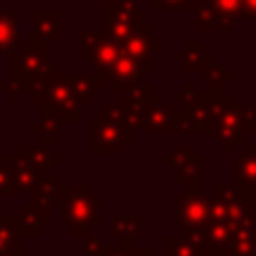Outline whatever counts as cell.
<instances>
[{"label": "cell", "instance_id": "3957f363", "mask_svg": "<svg viewBox=\"0 0 256 256\" xmlns=\"http://www.w3.org/2000/svg\"><path fill=\"white\" fill-rule=\"evenodd\" d=\"M66 200H63V216L76 232V225H84L88 230L97 222V209L99 198L90 194L88 186H66L63 189Z\"/></svg>", "mask_w": 256, "mask_h": 256}, {"label": "cell", "instance_id": "5bb4252c", "mask_svg": "<svg viewBox=\"0 0 256 256\" xmlns=\"http://www.w3.org/2000/svg\"><path fill=\"white\" fill-rule=\"evenodd\" d=\"M12 171H14V180H16V189L18 191L34 189V186L38 184V180H40L36 166L20 153H18L16 158H12Z\"/></svg>", "mask_w": 256, "mask_h": 256}, {"label": "cell", "instance_id": "e0dca14e", "mask_svg": "<svg viewBox=\"0 0 256 256\" xmlns=\"http://www.w3.org/2000/svg\"><path fill=\"white\" fill-rule=\"evenodd\" d=\"M20 155H25V158L36 166V171L38 173H48L54 164L61 162V158L54 155V153H50L45 146H27V144H22L20 146Z\"/></svg>", "mask_w": 256, "mask_h": 256}, {"label": "cell", "instance_id": "44dd1931", "mask_svg": "<svg viewBox=\"0 0 256 256\" xmlns=\"http://www.w3.org/2000/svg\"><path fill=\"white\" fill-rule=\"evenodd\" d=\"M194 7H198L196 0H153L155 12H186Z\"/></svg>", "mask_w": 256, "mask_h": 256}, {"label": "cell", "instance_id": "ba28073f", "mask_svg": "<svg viewBox=\"0 0 256 256\" xmlns=\"http://www.w3.org/2000/svg\"><path fill=\"white\" fill-rule=\"evenodd\" d=\"M176 120H178L176 108L164 102V94L160 92L155 97V102L150 104L148 112H146L142 132H171L176 128Z\"/></svg>", "mask_w": 256, "mask_h": 256}, {"label": "cell", "instance_id": "52a82bcc", "mask_svg": "<svg viewBox=\"0 0 256 256\" xmlns=\"http://www.w3.org/2000/svg\"><path fill=\"white\" fill-rule=\"evenodd\" d=\"M32 20V38L43 40V43H58L61 40V12L58 9H34L30 12Z\"/></svg>", "mask_w": 256, "mask_h": 256}, {"label": "cell", "instance_id": "7a4b0ae2", "mask_svg": "<svg viewBox=\"0 0 256 256\" xmlns=\"http://www.w3.org/2000/svg\"><path fill=\"white\" fill-rule=\"evenodd\" d=\"M27 97H30V102L38 104V106L48 108L50 112H54L61 122H68V124L81 122V102L74 97V92H72L70 84L66 79L63 66L58 61H54L50 66L43 84L32 94H27Z\"/></svg>", "mask_w": 256, "mask_h": 256}, {"label": "cell", "instance_id": "8fae6325", "mask_svg": "<svg viewBox=\"0 0 256 256\" xmlns=\"http://www.w3.org/2000/svg\"><path fill=\"white\" fill-rule=\"evenodd\" d=\"M120 52H122V45L117 43V40H112L110 36L104 34V36H102V40H99V43L94 45L92 52H90L88 56H84V61H86V63H90V66H92V70L102 74V72H106L108 68H110L112 63L117 61Z\"/></svg>", "mask_w": 256, "mask_h": 256}, {"label": "cell", "instance_id": "7c38bea8", "mask_svg": "<svg viewBox=\"0 0 256 256\" xmlns=\"http://www.w3.org/2000/svg\"><path fill=\"white\" fill-rule=\"evenodd\" d=\"M30 130L34 135H38V140L45 146H56L61 142V120L54 112H50L48 108L40 106V117L34 126H30Z\"/></svg>", "mask_w": 256, "mask_h": 256}, {"label": "cell", "instance_id": "30bf717a", "mask_svg": "<svg viewBox=\"0 0 256 256\" xmlns=\"http://www.w3.org/2000/svg\"><path fill=\"white\" fill-rule=\"evenodd\" d=\"M68 84H70L74 97L81 104H90L94 99V94L102 92L104 81L99 76V72H88V74H81V72H68L66 74Z\"/></svg>", "mask_w": 256, "mask_h": 256}, {"label": "cell", "instance_id": "4fadbf2b", "mask_svg": "<svg viewBox=\"0 0 256 256\" xmlns=\"http://www.w3.org/2000/svg\"><path fill=\"white\" fill-rule=\"evenodd\" d=\"M173 61L182 63L184 72H202V70H207L212 56L204 52L202 43H198V40H196V43H184L182 52L173 54Z\"/></svg>", "mask_w": 256, "mask_h": 256}, {"label": "cell", "instance_id": "d4e9b609", "mask_svg": "<svg viewBox=\"0 0 256 256\" xmlns=\"http://www.w3.org/2000/svg\"><path fill=\"white\" fill-rule=\"evenodd\" d=\"M0 92L7 94L9 102H12V104H16L18 99H20V92H18V90L12 86V81H4V84H0Z\"/></svg>", "mask_w": 256, "mask_h": 256}, {"label": "cell", "instance_id": "9a60e30c", "mask_svg": "<svg viewBox=\"0 0 256 256\" xmlns=\"http://www.w3.org/2000/svg\"><path fill=\"white\" fill-rule=\"evenodd\" d=\"M18 43V12H0V52H14Z\"/></svg>", "mask_w": 256, "mask_h": 256}, {"label": "cell", "instance_id": "8992f818", "mask_svg": "<svg viewBox=\"0 0 256 256\" xmlns=\"http://www.w3.org/2000/svg\"><path fill=\"white\" fill-rule=\"evenodd\" d=\"M122 50H126L132 58H137V61L144 66L146 74H148V72H153V56L162 52L164 43L153 36V22H148L140 34H135L132 38H128L126 43L122 45Z\"/></svg>", "mask_w": 256, "mask_h": 256}, {"label": "cell", "instance_id": "ffe728a7", "mask_svg": "<svg viewBox=\"0 0 256 256\" xmlns=\"http://www.w3.org/2000/svg\"><path fill=\"white\" fill-rule=\"evenodd\" d=\"M236 176H238L240 182H248V184L256 182V158L252 153H245L240 158L238 166H236Z\"/></svg>", "mask_w": 256, "mask_h": 256}, {"label": "cell", "instance_id": "484cf974", "mask_svg": "<svg viewBox=\"0 0 256 256\" xmlns=\"http://www.w3.org/2000/svg\"><path fill=\"white\" fill-rule=\"evenodd\" d=\"M117 4V0H102V12H110Z\"/></svg>", "mask_w": 256, "mask_h": 256}, {"label": "cell", "instance_id": "7402d4cb", "mask_svg": "<svg viewBox=\"0 0 256 256\" xmlns=\"http://www.w3.org/2000/svg\"><path fill=\"white\" fill-rule=\"evenodd\" d=\"M110 12L124 14V16L137 18V20H144V18H142V0H117V4ZM110 12H102V14H110Z\"/></svg>", "mask_w": 256, "mask_h": 256}, {"label": "cell", "instance_id": "9c48e42d", "mask_svg": "<svg viewBox=\"0 0 256 256\" xmlns=\"http://www.w3.org/2000/svg\"><path fill=\"white\" fill-rule=\"evenodd\" d=\"M209 207L198 194L186 191L184 196H178V218L184 227H202L207 222Z\"/></svg>", "mask_w": 256, "mask_h": 256}, {"label": "cell", "instance_id": "5b68a950", "mask_svg": "<svg viewBox=\"0 0 256 256\" xmlns=\"http://www.w3.org/2000/svg\"><path fill=\"white\" fill-rule=\"evenodd\" d=\"M144 74H146L144 66H142L137 58H132L126 50H122L120 56H117V61L112 63L106 72H102L99 76H102L104 84L112 86L115 92H124V90L130 88V86L142 84V76Z\"/></svg>", "mask_w": 256, "mask_h": 256}, {"label": "cell", "instance_id": "cb8c5ba5", "mask_svg": "<svg viewBox=\"0 0 256 256\" xmlns=\"http://www.w3.org/2000/svg\"><path fill=\"white\" fill-rule=\"evenodd\" d=\"M14 222L16 220H12V218H0V250L2 248H7L9 243H12V236H16L14 234Z\"/></svg>", "mask_w": 256, "mask_h": 256}, {"label": "cell", "instance_id": "2e32d148", "mask_svg": "<svg viewBox=\"0 0 256 256\" xmlns=\"http://www.w3.org/2000/svg\"><path fill=\"white\" fill-rule=\"evenodd\" d=\"M209 7L214 9L218 18V27L227 30L240 18V9H243V0H207Z\"/></svg>", "mask_w": 256, "mask_h": 256}, {"label": "cell", "instance_id": "277c9868", "mask_svg": "<svg viewBox=\"0 0 256 256\" xmlns=\"http://www.w3.org/2000/svg\"><path fill=\"white\" fill-rule=\"evenodd\" d=\"M132 130L115 124L102 112L92 115V153H122L126 144H130Z\"/></svg>", "mask_w": 256, "mask_h": 256}, {"label": "cell", "instance_id": "6da1fadb", "mask_svg": "<svg viewBox=\"0 0 256 256\" xmlns=\"http://www.w3.org/2000/svg\"><path fill=\"white\" fill-rule=\"evenodd\" d=\"M52 45L36 38H27L18 43L9 58V81L18 92L32 94L48 74L52 66Z\"/></svg>", "mask_w": 256, "mask_h": 256}, {"label": "cell", "instance_id": "603a6c76", "mask_svg": "<svg viewBox=\"0 0 256 256\" xmlns=\"http://www.w3.org/2000/svg\"><path fill=\"white\" fill-rule=\"evenodd\" d=\"M104 34H99V32H81V50H84V54H81V58L88 56L90 52L94 50V45L102 40Z\"/></svg>", "mask_w": 256, "mask_h": 256}, {"label": "cell", "instance_id": "d6986e66", "mask_svg": "<svg viewBox=\"0 0 256 256\" xmlns=\"http://www.w3.org/2000/svg\"><path fill=\"white\" fill-rule=\"evenodd\" d=\"M12 191H18L12 171V158L0 155V194H12Z\"/></svg>", "mask_w": 256, "mask_h": 256}, {"label": "cell", "instance_id": "ac0fdd59", "mask_svg": "<svg viewBox=\"0 0 256 256\" xmlns=\"http://www.w3.org/2000/svg\"><path fill=\"white\" fill-rule=\"evenodd\" d=\"M58 189H61V180H58V176L40 178L38 184L34 186L36 202H38V204H50L52 200L58 198Z\"/></svg>", "mask_w": 256, "mask_h": 256}]
</instances>
